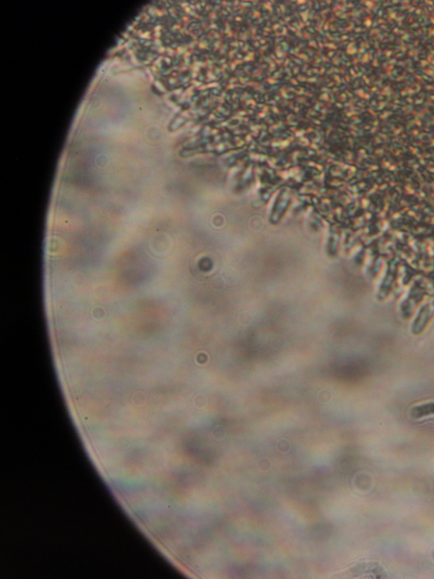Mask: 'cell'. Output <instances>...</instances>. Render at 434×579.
<instances>
[{"label": "cell", "mask_w": 434, "mask_h": 579, "mask_svg": "<svg viewBox=\"0 0 434 579\" xmlns=\"http://www.w3.org/2000/svg\"><path fill=\"white\" fill-rule=\"evenodd\" d=\"M413 416L415 417H422L425 415H434V403H429V404H425V405L421 406V407H417L413 409Z\"/></svg>", "instance_id": "1"}]
</instances>
